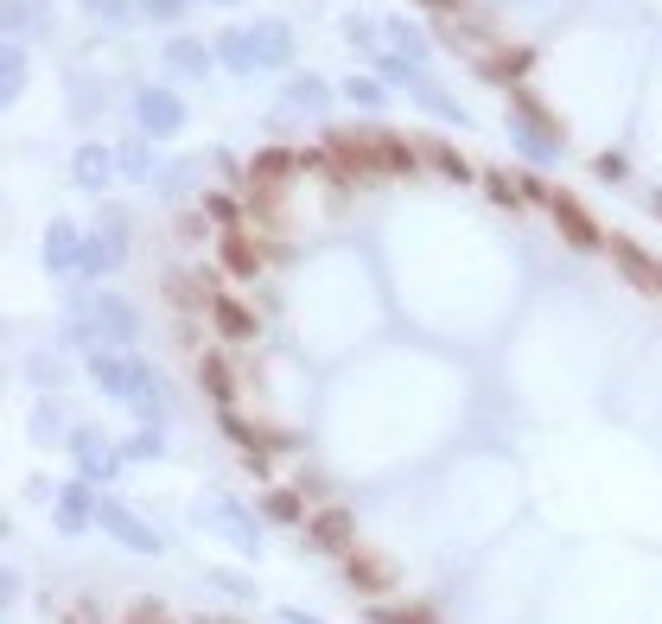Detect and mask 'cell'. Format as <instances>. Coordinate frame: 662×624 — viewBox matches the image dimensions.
I'll use <instances>...</instances> for the list:
<instances>
[{
    "mask_svg": "<svg viewBox=\"0 0 662 624\" xmlns=\"http://www.w3.org/2000/svg\"><path fill=\"white\" fill-rule=\"evenodd\" d=\"M618 255H624V268H631V281H650V287L662 293V268L650 262V255H637V249H631V242H618Z\"/></svg>",
    "mask_w": 662,
    "mask_h": 624,
    "instance_id": "6da1fadb",
    "label": "cell"
},
{
    "mask_svg": "<svg viewBox=\"0 0 662 624\" xmlns=\"http://www.w3.org/2000/svg\"><path fill=\"white\" fill-rule=\"evenodd\" d=\"M223 262H230L236 274H255V249H249V242H236V236H230V242H223Z\"/></svg>",
    "mask_w": 662,
    "mask_h": 624,
    "instance_id": "7a4b0ae2",
    "label": "cell"
}]
</instances>
